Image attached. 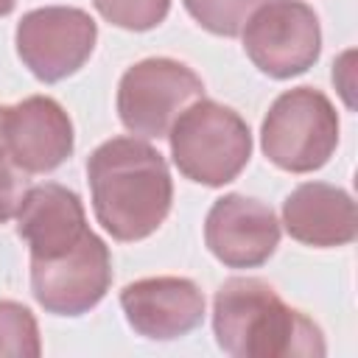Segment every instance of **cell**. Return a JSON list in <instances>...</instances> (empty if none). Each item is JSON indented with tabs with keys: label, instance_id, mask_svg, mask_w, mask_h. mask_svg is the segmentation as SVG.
<instances>
[{
	"label": "cell",
	"instance_id": "obj_1",
	"mask_svg": "<svg viewBox=\"0 0 358 358\" xmlns=\"http://www.w3.org/2000/svg\"><path fill=\"white\" fill-rule=\"evenodd\" d=\"M98 224L123 243L154 235L171 213L173 182L162 154L140 137H112L87 159Z\"/></svg>",
	"mask_w": 358,
	"mask_h": 358
},
{
	"label": "cell",
	"instance_id": "obj_2",
	"mask_svg": "<svg viewBox=\"0 0 358 358\" xmlns=\"http://www.w3.org/2000/svg\"><path fill=\"white\" fill-rule=\"evenodd\" d=\"M213 333L235 358L324 355V336L302 310L285 305L260 277H229L213 299Z\"/></svg>",
	"mask_w": 358,
	"mask_h": 358
},
{
	"label": "cell",
	"instance_id": "obj_3",
	"mask_svg": "<svg viewBox=\"0 0 358 358\" xmlns=\"http://www.w3.org/2000/svg\"><path fill=\"white\" fill-rule=\"evenodd\" d=\"M171 157L190 182L221 187L246 168L252 157V131L246 120L210 98L193 101L168 131Z\"/></svg>",
	"mask_w": 358,
	"mask_h": 358
},
{
	"label": "cell",
	"instance_id": "obj_4",
	"mask_svg": "<svg viewBox=\"0 0 358 358\" xmlns=\"http://www.w3.org/2000/svg\"><path fill=\"white\" fill-rule=\"evenodd\" d=\"M338 145V112L313 87H294L274 98L260 126V148L271 165L288 173H310L327 165Z\"/></svg>",
	"mask_w": 358,
	"mask_h": 358
},
{
	"label": "cell",
	"instance_id": "obj_5",
	"mask_svg": "<svg viewBox=\"0 0 358 358\" xmlns=\"http://www.w3.org/2000/svg\"><path fill=\"white\" fill-rule=\"evenodd\" d=\"M204 98V81L193 67L168 56H151L131 64L117 84L120 123L145 140L168 137L176 117Z\"/></svg>",
	"mask_w": 358,
	"mask_h": 358
},
{
	"label": "cell",
	"instance_id": "obj_6",
	"mask_svg": "<svg viewBox=\"0 0 358 358\" xmlns=\"http://www.w3.org/2000/svg\"><path fill=\"white\" fill-rule=\"evenodd\" d=\"M241 36L252 64L277 81L305 73L322 53L319 17L302 0H266L246 20Z\"/></svg>",
	"mask_w": 358,
	"mask_h": 358
},
{
	"label": "cell",
	"instance_id": "obj_7",
	"mask_svg": "<svg viewBox=\"0 0 358 358\" xmlns=\"http://www.w3.org/2000/svg\"><path fill=\"white\" fill-rule=\"evenodd\" d=\"M98 25L76 6H45L22 14L14 45L22 64L45 84L78 73L95 50Z\"/></svg>",
	"mask_w": 358,
	"mask_h": 358
},
{
	"label": "cell",
	"instance_id": "obj_8",
	"mask_svg": "<svg viewBox=\"0 0 358 358\" xmlns=\"http://www.w3.org/2000/svg\"><path fill=\"white\" fill-rule=\"evenodd\" d=\"M112 285L109 246L90 229L59 257L31 260L34 299L56 316H81L95 308Z\"/></svg>",
	"mask_w": 358,
	"mask_h": 358
},
{
	"label": "cell",
	"instance_id": "obj_9",
	"mask_svg": "<svg viewBox=\"0 0 358 358\" xmlns=\"http://www.w3.org/2000/svg\"><path fill=\"white\" fill-rule=\"evenodd\" d=\"M204 243L229 268H257L280 243V221L260 199L227 193L213 201L204 218Z\"/></svg>",
	"mask_w": 358,
	"mask_h": 358
},
{
	"label": "cell",
	"instance_id": "obj_10",
	"mask_svg": "<svg viewBox=\"0 0 358 358\" xmlns=\"http://www.w3.org/2000/svg\"><path fill=\"white\" fill-rule=\"evenodd\" d=\"M73 120L48 95H31L6 109L3 148L25 173L56 171L73 154Z\"/></svg>",
	"mask_w": 358,
	"mask_h": 358
},
{
	"label": "cell",
	"instance_id": "obj_11",
	"mask_svg": "<svg viewBox=\"0 0 358 358\" xmlns=\"http://www.w3.org/2000/svg\"><path fill=\"white\" fill-rule=\"evenodd\" d=\"M120 308L134 333L173 341L201 324L204 294L187 277H145L120 291Z\"/></svg>",
	"mask_w": 358,
	"mask_h": 358
},
{
	"label": "cell",
	"instance_id": "obj_12",
	"mask_svg": "<svg viewBox=\"0 0 358 358\" xmlns=\"http://www.w3.org/2000/svg\"><path fill=\"white\" fill-rule=\"evenodd\" d=\"M90 232L81 199L64 185L45 182L25 190L17 210V235L28 243L31 260L59 257Z\"/></svg>",
	"mask_w": 358,
	"mask_h": 358
},
{
	"label": "cell",
	"instance_id": "obj_13",
	"mask_svg": "<svg viewBox=\"0 0 358 358\" xmlns=\"http://www.w3.org/2000/svg\"><path fill=\"white\" fill-rule=\"evenodd\" d=\"M285 232L316 249L347 246L358 235V213L352 196L327 182H305L282 201Z\"/></svg>",
	"mask_w": 358,
	"mask_h": 358
},
{
	"label": "cell",
	"instance_id": "obj_14",
	"mask_svg": "<svg viewBox=\"0 0 358 358\" xmlns=\"http://www.w3.org/2000/svg\"><path fill=\"white\" fill-rule=\"evenodd\" d=\"M42 352L39 324L34 313L11 299H0V355L36 358Z\"/></svg>",
	"mask_w": 358,
	"mask_h": 358
},
{
	"label": "cell",
	"instance_id": "obj_15",
	"mask_svg": "<svg viewBox=\"0 0 358 358\" xmlns=\"http://www.w3.org/2000/svg\"><path fill=\"white\" fill-rule=\"evenodd\" d=\"M187 14L215 36H238L246 20L266 0H182Z\"/></svg>",
	"mask_w": 358,
	"mask_h": 358
},
{
	"label": "cell",
	"instance_id": "obj_16",
	"mask_svg": "<svg viewBox=\"0 0 358 358\" xmlns=\"http://www.w3.org/2000/svg\"><path fill=\"white\" fill-rule=\"evenodd\" d=\"M92 6L106 22L126 31H151L171 11V0H92Z\"/></svg>",
	"mask_w": 358,
	"mask_h": 358
},
{
	"label": "cell",
	"instance_id": "obj_17",
	"mask_svg": "<svg viewBox=\"0 0 358 358\" xmlns=\"http://www.w3.org/2000/svg\"><path fill=\"white\" fill-rule=\"evenodd\" d=\"M25 196V171L14 165L8 151L0 145V224L17 215Z\"/></svg>",
	"mask_w": 358,
	"mask_h": 358
},
{
	"label": "cell",
	"instance_id": "obj_18",
	"mask_svg": "<svg viewBox=\"0 0 358 358\" xmlns=\"http://www.w3.org/2000/svg\"><path fill=\"white\" fill-rule=\"evenodd\" d=\"M14 6H17V0H0V17L11 14V11H14Z\"/></svg>",
	"mask_w": 358,
	"mask_h": 358
},
{
	"label": "cell",
	"instance_id": "obj_19",
	"mask_svg": "<svg viewBox=\"0 0 358 358\" xmlns=\"http://www.w3.org/2000/svg\"><path fill=\"white\" fill-rule=\"evenodd\" d=\"M6 109H8V106H0V145H3V123H6Z\"/></svg>",
	"mask_w": 358,
	"mask_h": 358
}]
</instances>
